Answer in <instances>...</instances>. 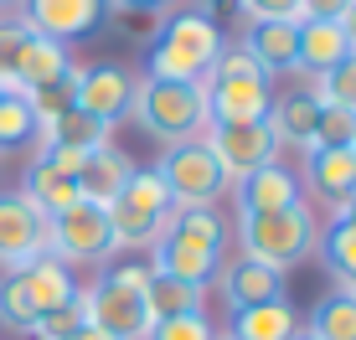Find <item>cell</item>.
Masks as SVG:
<instances>
[{"label":"cell","instance_id":"cell-39","mask_svg":"<svg viewBox=\"0 0 356 340\" xmlns=\"http://www.w3.org/2000/svg\"><path fill=\"white\" fill-rule=\"evenodd\" d=\"M330 222H346V227H356V196H346L336 206V212H330Z\"/></svg>","mask_w":356,"mask_h":340},{"label":"cell","instance_id":"cell-12","mask_svg":"<svg viewBox=\"0 0 356 340\" xmlns=\"http://www.w3.org/2000/svg\"><path fill=\"white\" fill-rule=\"evenodd\" d=\"M217 284H222V299H227V309L238 314V309H253V305H274V299H289L284 294V284H289V273H279V269H268V263H253V258H222V269H217Z\"/></svg>","mask_w":356,"mask_h":340},{"label":"cell","instance_id":"cell-34","mask_svg":"<svg viewBox=\"0 0 356 340\" xmlns=\"http://www.w3.org/2000/svg\"><path fill=\"white\" fill-rule=\"evenodd\" d=\"M21 42H26V21L21 16H0V88H16V57Z\"/></svg>","mask_w":356,"mask_h":340},{"label":"cell","instance_id":"cell-42","mask_svg":"<svg viewBox=\"0 0 356 340\" xmlns=\"http://www.w3.org/2000/svg\"><path fill=\"white\" fill-rule=\"evenodd\" d=\"M232 6H238V0H232ZM191 10H207V16H212V10H217V0H202V6H191Z\"/></svg>","mask_w":356,"mask_h":340},{"label":"cell","instance_id":"cell-21","mask_svg":"<svg viewBox=\"0 0 356 340\" xmlns=\"http://www.w3.org/2000/svg\"><path fill=\"white\" fill-rule=\"evenodd\" d=\"M300 330H305V325H300L294 299H274V305H253V309L232 314L227 340H294Z\"/></svg>","mask_w":356,"mask_h":340},{"label":"cell","instance_id":"cell-6","mask_svg":"<svg viewBox=\"0 0 356 340\" xmlns=\"http://www.w3.org/2000/svg\"><path fill=\"white\" fill-rule=\"evenodd\" d=\"M47 248L52 258H63L67 269H93V263H108L114 258V232H108V212L93 201H78L67 212H57L47 222Z\"/></svg>","mask_w":356,"mask_h":340},{"label":"cell","instance_id":"cell-22","mask_svg":"<svg viewBox=\"0 0 356 340\" xmlns=\"http://www.w3.org/2000/svg\"><path fill=\"white\" fill-rule=\"evenodd\" d=\"M346 57H351V42L341 21H300V72L321 78V72L341 67Z\"/></svg>","mask_w":356,"mask_h":340},{"label":"cell","instance_id":"cell-43","mask_svg":"<svg viewBox=\"0 0 356 340\" xmlns=\"http://www.w3.org/2000/svg\"><path fill=\"white\" fill-rule=\"evenodd\" d=\"M294 340H310V335H305V330H300V335H294Z\"/></svg>","mask_w":356,"mask_h":340},{"label":"cell","instance_id":"cell-8","mask_svg":"<svg viewBox=\"0 0 356 340\" xmlns=\"http://www.w3.org/2000/svg\"><path fill=\"white\" fill-rule=\"evenodd\" d=\"M202 144L217 155L227 186H238L243 176H253V170H264L268 160H279V144H274V135H268L264 119H259V124H207Z\"/></svg>","mask_w":356,"mask_h":340},{"label":"cell","instance_id":"cell-28","mask_svg":"<svg viewBox=\"0 0 356 340\" xmlns=\"http://www.w3.org/2000/svg\"><path fill=\"white\" fill-rule=\"evenodd\" d=\"M315 253H321V263L330 269L336 284H356V227L325 222V232L315 237Z\"/></svg>","mask_w":356,"mask_h":340},{"label":"cell","instance_id":"cell-25","mask_svg":"<svg viewBox=\"0 0 356 340\" xmlns=\"http://www.w3.org/2000/svg\"><path fill=\"white\" fill-rule=\"evenodd\" d=\"M310 340H356V294L346 284H336L330 294L315 299L310 314H300Z\"/></svg>","mask_w":356,"mask_h":340},{"label":"cell","instance_id":"cell-5","mask_svg":"<svg viewBox=\"0 0 356 340\" xmlns=\"http://www.w3.org/2000/svg\"><path fill=\"white\" fill-rule=\"evenodd\" d=\"M145 263H114L104 278H93V325L114 340H145L150 335V309H145Z\"/></svg>","mask_w":356,"mask_h":340},{"label":"cell","instance_id":"cell-23","mask_svg":"<svg viewBox=\"0 0 356 340\" xmlns=\"http://www.w3.org/2000/svg\"><path fill=\"white\" fill-rule=\"evenodd\" d=\"M21 196H26L36 212L47 216V222H52L57 212H67V206L83 201V196H78V180L63 176V170H52L42 155H36V160L26 165V176H21Z\"/></svg>","mask_w":356,"mask_h":340},{"label":"cell","instance_id":"cell-14","mask_svg":"<svg viewBox=\"0 0 356 340\" xmlns=\"http://www.w3.org/2000/svg\"><path fill=\"white\" fill-rule=\"evenodd\" d=\"M300 191L321 196L330 212H336L346 196H356V150H305Z\"/></svg>","mask_w":356,"mask_h":340},{"label":"cell","instance_id":"cell-15","mask_svg":"<svg viewBox=\"0 0 356 340\" xmlns=\"http://www.w3.org/2000/svg\"><path fill=\"white\" fill-rule=\"evenodd\" d=\"M315 119H321V103H315V93L310 88H294L284 93V99H274L268 103V135H274L279 150H294V155H305L315 144Z\"/></svg>","mask_w":356,"mask_h":340},{"label":"cell","instance_id":"cell-9","mask_svg":"<svg viewBox=\"0 0 356 340\" xmlns=\"http://www.w3.org/2000/svg\"><path fill=\"white\" fill-rule=\"evenodd\" d=\"M134 83L140 72L119 67V62H93V67H72V108L104 119V124H119L134 108Z\"/></svg>","mask_w":356,"mask_h":340},{"label":"cell","instance_id":"cell-27","mask_svg":"<svg viewBox=\"0 0 356 340\" xmlns=\"http://www.w3.org/2000/svg\"><path fill=\"white\" fill-rule=\"evenodd\" d=\"M6 150H42V124H36L26 93H0V155Z\"/></svg>","mask_w":356,"mask_h":340},{"label":"cell","instance_id":"cell-20","mask_svg":"<svg viewBox=\"0 0 356 340\" xmlns=\"http://www.w3.org/2000/svg\"><path fill=\"white\" fill-rule=\"evenodd\" d=\"M129 176H134L129 155H124V150H114V144H104V150H93V155H88V165H83V176H78V196H83V201H93V206H108V201L124 196Z\"/></svg>","mask_w":356,"mask_h":340},{"label":"cell","instance_id":"cell-2","mask_svg":"<svg viewBox=\"0 0 356 340\" xmlns=\"http://www.w3.org/2000/svg\"><path fill=\"white\" fill-rule=\"evenodd\" d=\"M274 103V78L253 62L243 42H227L207 72V114L212 124H259Z\"/></svg>","mask_w":356,"mask_h":340},{"label":"cell","instance_id":"cell-24","mask_svg":"<svg viewBox=\"0 0 356 340\" xmlns=\"http://www.w3.org/2000/svg\"><path fill=\"white\" fill-rule=\"evenodd\" d=\"M114 144V124L83 114V108H67L52 124H42V150H104Z\"/></svg>","mask_w":356,"mask_h":340},{"label":"cell","instance_id":"cell-10","mask_svg":"<svg viewBox=\"0 0 356 340\" xmlns=\"http://www.w3.org/2000/svg\"><path fill=\"white\" fill-rule=\"evenodd\" d=\"M47 248V216L21 196V191H0V273L26 269Z\"/></svg>","mask_w":356,"mask_h":340},{"label":"cell","instance_id":"cell-41","mask_svg":"<svg viewBox=\"0 0 356 340\" xmlns=\"http://www.w3.org/2000/svg\"><path fill=\"white\" fill-rule=\"evenodd\" d=\"M341 26H346V42H351V57H356V6H351V16L341 21Z\"/></svg>","mask_w":356,"mask_h":340},{"label":"cell","instance_id":"cell-30","mask_svg":"<svg viewBox=\"0 0 356 340\" xmlns=\"http://www.w3.org/2000/svg\"><path fill=\"white\" fill-rule=\"evenodd\" d=\"M0 330H10V335L36 330V309H31V299H26L16 273H0Z\"/></svg>","mask_w":356,"mask_h":340},{"label":"cell","instance_id":"cell-11","mask_svg":"<svg viewBox=\"0 0 356 340\" xmlns=\"http://www.w3.org/2000/svg\"><path fill=\"white\" fill-rule=\"evenodd\" d=\"M16 16L26 21V31L52 36V42H78L104 26V0H16Z\"/></svg>","mask_w":356,"mask_h":340},{"label":"cell","instance_id":"cell-37","mask_svg":"<svg viewBox=\"0 0 356 340\" xmlns=\"http://www.w3.org/2000/svg\"><path fill=\"white\" fill-rule=\"evenodd\" d=\"M356 0H300V21H346Z\"/></svg>","mask_w":356,"mask_h":340},{"label":"cell","instance_id":"cell-45","mask_svg":"<svg viewBox=\"0 0 356 340\" xmlns=\"http://www.w3.org/2000/svg\"><path fill=\"white\" fill-rule=\"evenodd\" d=\"M217 340H227V335H217Z\"/></svg>","mask_w":356,"mask_h":340},{"label":"cell","instance_id":"cell-33","mask_svg":"<svg viewBox=\"0 0 356 340\" xmlns=\"http://www.w3.org/2000/svg\"><path fill=\"white\" fill-rule=\"evenodd\" d=\"M145 340H217V325L202 314H176V320H155Z\"/></svg>","mask_w":356,"mask_h":340},{"label":"cell","instance_id":"cell-40","mask_svg":"<svg viewBox=\"0 0 356 340\" xmlns=\"http://www.w3.org/2000/svg\"><path fill=\"white\" fill-rule=\"evenodd\" d=\"M67 340H114V335H108V330H98V325L88 320V325H83V330H72Z\"/></svg>","mask_w":356,"mask_h":340},{"label":"cell","instance_id":"cell-38","mask_svg":"<svg viewBox=\"0 0 356 340\" xmlns=\"http://www.w3.org/2000/svg\"><path fill=\"white\" fill-rule=\"evenodd\" d=\"M161 6H170V0H104V10H161Z\"/></svg>","mask_w":356,"mask_h":340},{"label":"cell","instance_id":"cell-13","mask_svg":"<svg viewBox=\"0 0 356 340\" xmlns=\"http://www.w3.org/2000/svg\"><path fill=\"white\" fill-rule=\"evenodd\" d=\"M232 196H238V216H264V212H284V206L305 201V191H300V176H294L289 165L268 160L264 170L243 176L238 186H232Z\"/></svg>","mask_w":356,"mask_h":340},{"label":"cell","instance_id":"cell-17","mask_svg":"<svg viewBox=\"0 0 356 340\" xmlns=\"http://www.w3.org/2000/svg\"><path fill=\"white\" fill-rule=\"evenodd\" d=\"M170 242H181V248H196L207 253V258H222L227 253V222L217 216V206H176V212L165 216V232Z\"/></svg>","mask_w":356,"mask_h":340},{"label":"cell","instance_id":"cell-4","mask_svg":"<svg viewBox=\"0 0 356 340\" xmlns=\"http://www.w3.org/2000/svg\"><path fill=\"white\" fill-rule=\"evenodd\" d=\"M315 237H321V227H315L310 201H294L284 212H264V216H238L243 258L268 263V269H279V273L300 269V263L315 253Z\"/></svg>","mask_w":356,"mask_h":340},{"label":"cell","instance_id":"cell-36","mask_svg":"<svg viewBox=\"0 0 356 340\" xmlns=\"http://www.w3.org/2000/svg\"><path fill=\"white\" fill-rule=\"evenodd\" d=\"M238 10L264 26V21H300V0H238Z\"/></svg>","mask_w":356,"mask_h":340},{"label":"cell","instance_id":"cell-1","mask_svg":"<svg viewBox=\"0 0 356 340\" xmlns=\"http://www.w3.org/2000/svg\"><path fill=\"white\" fill-rule=\"evenodd\" d=\"M227 46L217 16L207 10H170L165 26L155 31V42L145 46V72L140 78H161V83H207L217 52Z\"/></svg>","mask_w":356,"mask_h":340},{"label":"cell","instance_id":"cell-7","mask_svg":"<svg viewBox=\"0 0 356 340\" xmlns=\"http://www.w3.org/2000/svg\"><path fill=\"white\" fill-rule=\"evenodd\" d=\"M155 170H161V180L170 186V201H176V206H217L232 191L227 176H222V165H217V155L207 150L202 139L170 144Z\"/></svg>","mask_w":356,"mask_h":340},{"label":"cell","instance_id":"cell-46","mask_svg":"<svg viewBox=\"0 0 356 340\" xmlns=\"http://www.w3.org/2000/svg\"><path fill=\"white\" fill-rule=\"evenodd\" d=\"M0 160H6V155H0Z\"/></svg>","mask_w":356,"mask_h":340},{"label":"cell","instance_id":"cell-48","mask_svg":"<svg viewBox=\"0 0 356 340\" xmlns=\"http://www.w3.org/2000/svg\"><path fill=\"white\" fill-rule=\"evenodd\" d=\"M351 150H356V144H351Z\"/></svg>","mask_w":356,"mask_h":340},{"label":"cell","instance_id":"cell-31","mask_svg":"<svg viewBox=\"0 0 356 340\" xmlns=\"http://www.w3.org/2000/svg\"><path fill=\"white\" fill-rule=\"evenodd\" d=\"M351 144H356V114L351 108H336V103H321L310 150H351Z\"/></svg>","mask_w":356,"mask_h":340},{"label":"cell","instance_id":"cell-26","mask_svg":"<svg viewBox=\"0 0 356 340\" xmlns=\"http://www.w3.org/2000/svg\"><path fill=\"white\" fill-rule=\"evenodd\" d=\"M202 305H207V289L202 284L165 278V273L145 278V309H150V325L155 320H176V314H202Z\"/></svg>","mask_w":356,"mask_h":340},{"label":"cell","instance_id":"cell-16","mask_svg":"<svg viewBox=\"0 0 356 340\" xmlns=\"http://www.w3.org/2000/svg\"><path fill=\"white\" fill-rule=\"evenodd\" d=\"M16 278H21V289H26L36 320H42L47 309H63L67 299L78 294V284H83V278L72 273L63 258H52V253H42V258H31L26 269H16Z\"/></svg>","mask_w":356,"mask_h":340},{"label":"cell","instance_id":"cell-32","mask_svg":"<svg viewBox=\"0 0 356 340\" xmlns=\"http://www.w3.org/2000/svg\"><path fill=\"white\" fill-rule=\"evenodd\" d=\"M315 103H336V108H351L356 114V57H346L341 67H330L315 78Z\"/></svg>","mask_w":356,"mask_h":340},{"label":"cell","instance_id":"cell-35","mask_svg":"<svg viewBox=\"0 0 356 340\" xmlns=\"http://www.w3.org/2000/svg\"><path fill=\"white\" fill-rule=\"evenodd\" d=\"M26 103H31L36 124H52L57 114H67V108H72V72H67V78H57V83H47V88H36V93H26Z\"/></svg>","mask_w":356,"mask_h":340},{"label":"cell","instance_id":"cell-3","mask_svg":"<svg viewBox=\"0 0 356 340\" xmlns=\"http://www.w3.org/2000/svg\"><path fill=\"white\" fill-rule=\"evenodd\" d=\"M129 119H134L150 139H161L165 150H170V144H186V139H202V129L212 124V114H207V83L140 78V83H134V108H129Z\"/></svg>","mask_w":356,"mask_h":340},{"label":"cell","instance_id":"cell-18","mask_svg":"<svg viewBox=\"0 0 356 340\" xmlns=\"http://www.w3.org/2000/svg\"><path fill=\"white\" fill-rule=\"evenodd\" d=\"M67 72H72V52L67 46L52 42V36L26 31L21 57H16V93H36V88H47V83L67 78Z\"/></svg>","mask_w":356,"mask_h":340},{"label":"cell","instance_id":"cell-47","mask_svg":"<svg viewBox=\"0 0 356 340\" xmlns=\"http://www.w3.org/2000/svg\"><path fill=\"white\" fill-rule=\"evenodd\" d=\"M0 93H6V88H0Z\"/></svg>","mask_w":356,"mask_h":340},{"label":"cell","instance_id":"cell-29","mask_svg":"<svg viewBox=\"0 0 356 340\" xmlns=\"http://www.w3.org/2000/svg\"><path fill=\"white\" fill-rule=\"evenodd\" d=\"M93 320V284H78V294L67 299L63 309H47L42 320H36V340H67L72 330H83V325Z\"/></svg>","mask_w":356,"mask_h":340},{"label":"cell","instance_id":"cell-19","mask_svg":"<svg viewBox=\"0 0 356 340\" xmlns=\"http://www.w3.org/2000/svg\"><path fill=\"white\" fill-rule=\"evenodd\" d=\"M243 46L253 52V62L268 78L274 72H300V21H264V26L243 36Z\"/></svg>","mask_w":356,"mask_h":340},{"label":"cell","instance_id":"cell-44","mask_svg":"<svg viewBox=\"0 0 356 340\" xmlns=\"http://www.w3.org/2000/svg\"><path fill=\"white\" fill-rule=\"evenodd\" d=\"M346 289H351V294H356V284H346Z\"/></svg>","mask_w":356,"mask_h":340}]
</instances>
